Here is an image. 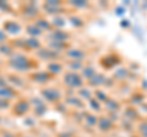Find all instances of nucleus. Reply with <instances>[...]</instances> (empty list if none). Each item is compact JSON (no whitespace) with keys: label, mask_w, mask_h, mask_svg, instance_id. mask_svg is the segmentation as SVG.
I'll list each match as a JSON object with an SVG mask.
<instances>
[{"label":"nucleus","mask_w":147,"mask_h":137,"mask_svg":"<svg viewBox=\"0 0 147 137\" xmlns=\"http://www.w3.org/2000/svg\"><path fill=\"white\" fill-rule=\"evenodd\" d=\"M10 62L16 70H20V71H26L31 67V61L27 58H25L24 55H21V54L15 55L12 60H10Z\"/></svg>","instance_id":"nucleus-1"},{"label":"nucleus","mask_w":147,"mask_h":137,"mask_svg":"<svg viewBox=\"0 0 147 137\" xmlns=\"http://www.w3.org/2000/svg\"><path fill=\"white\" fill-rule=\"evenodd\" d=\"M65 82H66V85L70 86V87H77V86H80L82 83L80 76L74 74V72H70V74H67L65 76Z\"/></svg>","instance_id":"nucleus-2"},{"label":"nucleus","mask_w":147,"mask_h":137,"mask_svg":"<svg viewBox=\"0 0 147 137\" xmlns=\"http://www.w3.org/2000/svg\"><path fill=\"white\" fill-rule=\"evenodd\" d=\"M43 95L45 97V99H48V100H55L59 98L60 94H59L58 91H55L53 88H47L45 91H43Z\"/></svg>","instance_id":"nucleus-3"},{"label":"nucleus","mask_w":147,"mask_h":137,"mask_svg":"<svg viewBox=\"0 0 147 137\" xmlns=\"http://www.w3.org/2000/svg\"><path fill=\"white\" fill-rule=\"evenodd\" d=\"M4 27H5V31H7L9 33H18V32H20V26H18L17 24H15V22H12V21L5 24Z\"/></svg>","instance_id":"nucleus-4"},{"label":"nucleus","mask_w":147,"mask_h":137,"mask_svg":"<svg viewBox=\"0 0 147 137\" xmlns=\"http://www.w3.org/2000/svg\"><path fill=\"white\" fill-rule=\"evenodd\" d=\"M0 95H1V99H10L11 97L15 95V92L11 88H0Z\"/></svg>","instance_id":"nucleus-5"},{"label":"nucleus","mask_w":147,"mask_h":137,"mask_svg":"<svg viewBox=\"0 0 147 137\" xmlns=\"http://www.w3.org/2000/svg\"><path fill=\"white\" fill-rule=\"evenodd\" d=\"M15 108L18 109V110L16 111L17 114H24V113H26V110H24V108H25V109H28V105H27V104H25V100H21V102H18V103L16 104Z\"/></svg>","instance_id":"nucleus-6"},{"label":"nucleus","mask_w":147,"mask_h":137,"mask_svg":"<svg viewBox=\"0 0 147 137\" xmlns=\"http://www.w3.org/2000/svg\"><path fill=\"white\" fill-rule=\"evenodd\" d=\"M33 79H36V81H38V82H45V81H48V75L44 74V72H39V74H36L33 76Z\"/></svg>","instance_id":"nucleus-7"},{"label":"nucleus","mask_w":147,"mask_h":137,"mask_svg":"<svg viewBox=\"0 0 147 137\" xmlns=\"http://www.w3.org/2000/svg\"><path fill=\"white\" fill-rule=\"evenodd\" d=\"M49 70L52 72H54V74H59V72L61 71V65H59L57 62H53L49 65Z\"/></svg>","instance_id":"nucleus-8"},{"label":"nucleus","mask_w":147,"mask_h":137,"mask_svg":"<svg viewBox=\"0 0 147 137\" xmlns=\"http://www.w3.org/2000/svg\"><path fill=\"white\" fill-rule=\"evenodd\" d=\"M110 125H112L110 120H108V119H103V121H100V127H102L100 130H109Z\"/></svg>","instance_id":"nucleus-9"},{"label":"nucleus","mask_w":147,"mask_h":137,"mask_svg":"<svg viewBox=\"0 0 147 137\" xmlns=\"http://www.w3.org/2000/svg\"><path fill=\"white\" fill-rule=\"evenodd\" d=\"M70 54L74 58V60H79V59H81L82 56H84V54H82L81 52H77V49H75V52H71Z\"/></svg>","instance_id":"nucleus-10"},{"label":"nucleus","mask_w":147,"mask_h":137,"mask_svg":"<svg viewBox=\"0 0 147 137\" xmlns=\"http://www.w3.org/2000/svg\"><path fill=\"white\" fill-rule=\"evenodd\" d=\"M141 134L144 137H147V122H145V124L141 126Z\"/></svg>","instance_id":"nucleus-11"},{"label":"nucleus","mask_w":147,"mask_h":137,"mask_svg":"<svg viewBox=\"0 0 147 137\" xmlns=\"http://www.w3.org/2000/svg\"><path fill=\"white\" fill-rule=\"evenodd\" d=\"M9 104H7V102H5V99H1L0 98V109H4L5 107H7Z\"/></svg>","instance_id":"nucleus-12"},{"label":"nucleus","mask_w":147,"mask_h":137,"mask_svg":"<svg viewBox=\"0 0 147 137\" xmlns=\"http://www.w3.org/2000/svg\"><path fill=\"white\" fill-rule=\"evenodd\" d=\"M5 40H6V34L4 33L3 31H0V43L5 42Z\"/></svg>","instance_id":"nucleus-13"}]
</instances>
